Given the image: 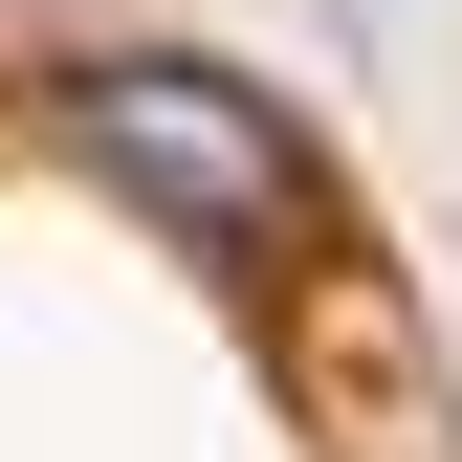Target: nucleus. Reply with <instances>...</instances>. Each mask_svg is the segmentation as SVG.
<instances>
[{
    "mask_svg": "<svg viewBox=\"0 0 462 462\" xmlns=\"http://www.w3.org/2000/svg\"><path fill=\"white\" fill-rule=\"evenodd\" d=\"M44 133H67L154 243H199V264H309L330 243V154L286 133V88L199 67V44H88V67L44 88Z\"/></svg>",
    "mask_w": 462,
    "mask_h": 462,
    "instance_id": "1",
    "label": "nucleus"
}]
</instances>
